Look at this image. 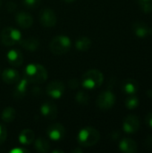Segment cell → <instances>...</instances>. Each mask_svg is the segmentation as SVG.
Wrapping results in <instances>:
<instances>
[{"mask_svg":"<svg viewBox=\"0 0 152 153\" xmlns=\"http://www.w3.org/2000/svg\"><path fill=\"white\" fill-rule=\"evenodd\" d=\"M116 98L114 92L110 90L102 91L97 99V106L102 110H108L114 107Z\"/></svg>","mask_w":152,"mask_h":153,"instance_id":"obj_6","label":"cell"},{"mask_svg":"<svg viewBox=\"0 0 152 153\" xmlns=\"http://www.w3.org/2000/svg\"><path fill=\"white\" fill-rule=\"evenodd\" d=\"M35 140V134L31 129H24L19 134V142L23 145H30Z\"/></svg>","mask_w":152,"mask_h":153,"instance_id":"obj_20","label":"cell"},{"mask_svg":"<svg viewBox=\"0 0 152 153\" xmlns=\"http://www.w3.org/2000/svg\"><path fill=\"white\" fill-rule=\"evenodd\" d=\"M145 120H146L147 125H148L151 128H152V112H150V113L147 114V116H146V117H145Z\"/></svg>","mask_w":152,"mask_h":153,"instance_id":"obj_32","label":"cell"},{"mask_svg":"<svg viewBox=\"0 0 152 153\" xmlns=\"http://www.w3.org/2000/svg\"><path fill=\"white\" fill-rule=\"evenodd\" d=\"M104 82L103 74L97 70L91 69L87 71L82 77L81 83L83 88L88 90H94L101 86Z\"/></svg>","mask_w":152,"mask_h":153,"instance_id":"obj_3","label":"cell"},{"mask_svg":"<svg viewBox=\"0 0 152 153\" xmlns=\"http://www.w3.org/2000/svg\"><path fill=\"white\" fill-rule=\"evenodd\" d=\"M53 152H54V153H56V152H62V153H63L64 152H63V151H59V150L57 151V150H56V151H54Z\"/></svg>","mask_w":152,"mask_h":153,"instance_id":"obj_37","label":"cell"},{"mask_svg":"<svg viewBox=\"0 0 152 153\" xmlns=\"http://www.w3.org/2000/svg\"><path fill=\"white\" fill-rule=\"evenodd\" d=\"M75 100H76V102L79 105L86 106L90 102V96H89V94L86 91H80L77 92V94L75 96Z\"/></svg>","mask_w":152,"mask_h":153,"instance_id":"obj_24","label":"cell"},{"mask_svg":"<svg viewBox=\"0 0 152 153\" xmlns=\"http://www.w3.org/2000/svg\"><path fill=\"white\" fill-rule=\"evenodd\" d=\"M2 80L6 84H15L20 80V74L18 71L13 68L4 69L2 72Z\"/></svg>","mask_w":152,"mask_h":153,"instance_id":"obj_15","label":"cell"},{"mask_svg":"<svg viewBox=\"0 0 152 153\" xmlns=\"http://www.w3.org/2000/svg\"><path fill=\"white\" fill-rule=\"evenodd\" d=\"M72 152H73V153L82 152V150H81L80 148H78V149H75V150H73V151H72Z\"/></svg>","mask_w":152,"mask_h":153,"instance_id":"obj_34","label":"cell"},{"mask_svg":"<svg viewBox=\"0 0 152 153\" xmlns=\"http://www.w3.org/2000/svg\"><path fill=\"white\" fill-rule=\"evenodd\" d=\"M147 94L150 96V97H152V90L151 91H147Z\"/></svg>","mask_w":152,"mask_h":153,"instance_id":"obj_35","label":"cell"},{"mask_svg":"<svg viewBox=\"0 0 152 153\" xmlns=\"http://www.w3.org/2000/svg\"><path fill=\"white\" fill-rule=\"evenodd\" d=\"M15 21L17 24L22 29H28L33 24L32 16L26 12H19L15 15Z\"/></svg>","mask_w":152,"mask_h":153,"instance_id":"obj_14","label":"cell"},{"mask_svg":"<svg viewBox=\"0 0 152 153\" xmlns=\"http://www.w3.org/2000/svg\"><path fill=\"white\" fill-rule=\"evenodd\" d=\"M6 58L9 64L13 66H20L23 63V55L16 48L10 49L6 54Z\"/></svg>","mask_w":152,"mask_h":153,"instance_id":"obj_13","label":"cell"},{"mask_svg":"<svg viewBox=\"0 0 152 153\" xmlns=\"http://www.w3.org/2000/svg\"><path fill=\"white\" fill-rule=\"evenodd\" d=\"M39 22L44 27H54L57 22L56 14L51 8H45L39 13Z\"/></svg>","mask_w":152,"mask_h":153,"instance_id":"obj_9","label":"cell"},{"mask_svg":"<svg viewBox=\"0 0 152 153\" xmlns=\"http://www.w3.org/2000/svg\"><path fill=\"white\" fill-rule=\"evenodd\" d=\"M40 113L47 119L53 120L56 118L58 115V109L56 105L52 101H45L40 106Z\"/></svg>","mask_w":152,"mask_h":153,"instance_id":"obj_11","label":"cell"},{"mask_svg":"<svg viewBox=\"0 0 152 153\" xmlns=\"http://www.w3.org/2000/svg\"><path fill=\"white\" fill-rule=\"evenodd\" d=\"M66 134L65 128L62 124L55 123L51 126H49L47 129V137L55 142L61 141L65 138Z\"/></svg>","mask_w":152,"mask_h":153,"instance_id":"obj_8","label":"cell"},{"mask_svg":"<svg viewBox=\"0 0 152 153\" xmlns=\"http://www.w3.org/2000/svg\"><path fill=\"white\" fill-rule=\"evenodd\" d=\"M72 48V41L69 37L59 35L53 38L49 44V48L54 55L66 54Z\"/></svg>","mask_w":152,"mask_h":153,"instance_id":"obj_4","label":"cell"},{"mask_svg":"<svg viewBox=\"0 0 152 153\" xmlns=\"http://www.w3.org/2000/svg\"><path fill=\"white\" fill-rule=\"evenodd\" d=\"M140 104L139 98L133 94V95H128V97L125 100V107L128 109H134L136 108Z\"/></svg>","mask_w":152,"mask_h":153,"instance_id":"obj_25","label":"cell"},{"mask_svg":"<svg viewBox=\"0 0 152 153\" xmlns=\"http://www.w3.org/2000/svg\"><path fill=\"white\" fill-rule=\"evenodd\" d=\"M19 43L23 48H25L27 50H30V51H35L39 47V40L37 38H34V37L22 39Z\"/></svg>","mask_w":152,"mask_h":153,"instance_id":"obj_19","label":"cell"},{"mask_svg":"<svg viewBox=\"0 0 152 153\" xmlns=\"http://www.w3.org/2000/svg\"><path fill=\"white\" fill-rule=\"evenodd\" d=\"M141 126L140 119L135 115H129L127 116L123 123V130L126 134H135L139 131Z\"/></svg>","mask_w":152,"mask_h":153,"instance_id":"obj_10","label":"cell"},{"mask_svg":"<svg viewBox=\"0 0 152 153\" xmlns=\"http://www.w3.org/2000/svg\"><path fill=\"white\" fill-rule=\"evenodd\" d=\"M6 7H7V11L12 13V12H13V11H15V10H16L17 5H16L13 2H9V3L7 4Z\"/></svg>","mask_w":152,"mask_h":153,"instance_id":"obj_31","label":"cell"},{"mask_svg":"<svg viewBox=\"0 0 152 153\" xmlns=\"http://www.w3.org/2000/svg\"><path fill=\"white\" fill-rule=\"evenodd\" d=\"M1 4H2V0H0V6H1Z\"/></svg>","mask_w":152,"mask_h":153,"instance_id":"obj_38","label":"cell"},{"mask_svg":"<svg viewBox=\"0 0 152 153\" xmlns=\"http://www.w3.org/2000/svg\"><path fill=\"white\" fill-rule=\"evenodd\" d=\"M144 146L149 150H152V136L147 137V139L145 140V143H144Z\"/></svg>","mask_w":152,"mask_h":153,"instance_id":"obj_30","label":"cell"},{"mask_svg":"<svg viewBox=\"0 0 152 153\" xmlns=\"http://www.w3.org/2000/svg\"><path fill=\"white\" fill-rule=\"evenodd\" d=\"M77 139L81 146L92 147L99 143L100 139V134L96 128L91 126H87L82 128L79 132Z\"/></svg>","mask_w":152,"mask_h":153,"instance_id":"obj_2","label":"cell"},{"mask_svg":"<svg viewBox=\"0 0 152 153\" xmlns=\"http://www.w3.org/2000/svg\"><path fill=\"white\" fill-rule=\"evenodd\" d=\"M41 0H22V4L26 8L35 9L39 6Z\"/></svg>","mask_w":152,"mask_h":153,"instance_id":"obj_27","label":"cell"},{"mask_svg":"<svg viewBox=\"0 0 152 153\" xmlns=\"http://www.w3.org/2000/svg\"><path fill=\"white\" fill-rule=\"evenodd\" d=\"M91 39L88 37H80L76 41H75V48L77 50L84 52L87 51L91 47Z\"/></svg>","mask_w":152,"mask_h":153,"instance_id":"obj_22","label":"cell"},{"mask_svg":"<svg viewBox=\"0 0 152 153\" xmlns=\"http://www.w3.org/2000/svg\"><path fill=\"white\" fill-rule=\"evenodd\" d=\"M11 152L12 153H28L29 152V151L28 150H25V149H23V148H17V149H13V150H12L11 151Z\"/></svg>","mask_w":152,"mask_h":153,"instance_id":"obj_33","label":"cell"},{"mask_svg":"<svg viewBox=\"0 0 152 153\" xmlns=\"http://www.w3.org/2000/svg\"><path fill=\"white\" fill-rule=\"evenodd\" d=\"M1 117H2V119H3L4 122H5V123H11L16 117V111H15V109L13 108L7 107V108H4V110L2 111Z\"/></svg>","mask_w":152,"mask_h":153,"instance_id":"obj_23","label":"cell"},{"mask_svg":"<svg viewBox=\"0 0 152 153\" xmlns=\"http://www.w3.org/2000/svg\"><path fill=\"white\" fill-rule=\"evenodd\" d=\"M65 91V86L61 81H52L48 83L46 88L47 94L52 99L58 100L60 99Z\"/></svg>","mask_w":152,"mask_h":153,"instance_id":"obj_7","label":"cell"},{"mask_svg":"<svg viewBox=\"0 0 152 153\" xmlns=\"http://www.w3.org/2000/svg\"><path fill=\"white\" fill-rule=\"evenodd\" d=\"M7 138V129L4 126L0 125V145L3 144Z\"/></svg>","mask_w":152,"mask_h":153,"instance_id":"obj_28","label":"cell"},{"mask_svg":"<svg viewBox=\"0 0 152 153\" xmlns=\"http://www.w3.org/2000/svg\"><path fill=\"white\" fill-rule=\"evenodd\" d=\"M133 32L139 38H146L152 35V27L143 22H136L133 25Z\"/></svg>","mask_w":152,"mask_h":153,"instance_id":"obj_12","label":"cell"},{"mask_svg":"<svg viewBox=\"0 0 152 153\" xmlns=\"http://www.w3.org/2000/svg\"><path fill=\"white\" fill-rule=\"evenodd\" d=\"M80 85V82H79V80L78 79H71L69 82H68V86L70 89H77Z\"/></svg>","mask_w":152,"mask_h":153,"instance_id":"obj_29","label":"cell"},{"mask_svg":"<svg viewBox=\"0 0 152 153\" xmlns=\"http://www.w3.org/2000/svg\"><path fill=\"white\" fill-rule=\"evenodd\" d=\"M22 39L21 31L13 27H5L0 33V41L5 47H12L19 43Z\"/></svg>","mask_w":152,"mask_h":153,"instance_id":"obj_5","label":"cell"},{"mask_svg":"<svg viewBox=\"0 0 152 153\" xmlns=\"http://www.w3.org/2000/svg\"><path fill=\"white\" fill-rule=\"evenodd\" d=\"M119 150L125 153H136L138 145L132 138H124L119 143Z\"/></svg>","mask_w":152,"mask_h":153,"instance_id":"obj_16","label":"cell"},{"mask_svg":"<svg viewBox=\"0 0 152 153\" xmlns=\"http://www.w3.org/2000/svg\"><path fill=\"white\" fill-rule=\"evenodd\" d=\"M23 78L30 84H41L47 79V71L42 65L30 64L23 71Z\"/></svg>","mask_w":152,"mask_h":153,"instance_id":"obj_1","label":"cell"},{"mask_svg":"<svg viewBox=\"0 0 152 153\" xmlns=\"http://www.w3.org/2000/svg\"><path fill=\"white\" fill-rule=\"evenodd\" d=\"M15 84L16 86L13 91V97L17 100H21L24 98L27 94L30 82H28L24 78H22V80H19Z\"/></svg>","mask_w":152,"mask_h":153,"instance_id":"obj_17","label":"cell"},{"mask_svg":"<svg viewBox=\"0 0 152 153\" xmlns=\"http://www.w3.org/2000/svg\"><path fill=\"white\" fill-rule=\"evenodd\" d=\"M64 2H65V3H72V2H73L74 0H63Z\"/></svg>","mask_w":152,"mask_h":153,"instance_id":"obj_36","label":"cell"},{"mask_svg":"<svg viewBox=\"0 0 152 153\" xmlns=\"http://www.w3.org/2000/svg\"><path fill=\"white\" fill-rule=\"evenodd\" d=\"M122 90L127 95L136 94L139 90V83L134 79H126L123 82Z\"/></svg>","mask_w":152,"mask_h":153,"instance_id":"obj_18","label":"cell"},{"mask_svg":"<svg viewBox=\"0 0 152 153\" xmlns=\"http://www.w3.org/2000/svg\"><path fill=\"white\" fill-rule=\"evenodd\" d=\"M34 148L39 152L47 153L50 150V143L47 139L43 137H39L34 140Z\"/></svg>","mask_w":152,"mask_h":153,"instance_id":"obj_21","label":"cell"},{"mask_svg":"<svg viewBox=\"0 0 152 153\" xmlns=\"http://www.w3.org/2000/svg\"><path fill=\"white\" fill-rule=\"evenodd\" d=\"M138 3L142 10L145 13H150L152 12V0H138Z\"/></svg>","mask_w":152,"mask_h":153,"instance_id":"obj_26","label":"cell"}]
</instances>
